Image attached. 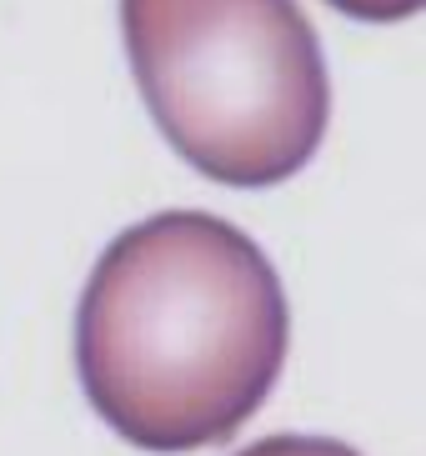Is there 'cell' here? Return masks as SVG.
I'll return each instance as SVG.
<instances>
[{
	"instance_id": "cell-1",
	"label": "cell",
	"mask_w": 426,
	"mask_h": 456,
	"mask_svg": "<svg viewBox=\"0 0 426 456\" xmlns=\"http://www.w3.org/2000/svg\"><path fill=\"white\" fill-rule=\"evenodd\" d=\"M291 346L276 266L211 211H160L101 251L76 311L86 402L141 452L231 442Z\"/></svg>"
},
{
	"instance_id": "cell-2",
	"label": "cell",
	"mask_w": 426,
	"mask_h": 456,
	"mask_svg": "<svg viewBox=\"0 0 426 456\" xmlns=\"http://www.w3.org/2000/svg\"><path fill=\"white\" fill-rule=\"evenodd\" d=\"M151 121L201 175L291 181L332 121L321 41L296 0H120Z\"/></svg>"
},
{
	"instance_id": "cell-3",
	"label": "cell",
	"mask_w": 426,
	"mask_h": 456,
	"mask_svg": "<svg viewBox=\"0 0 426 456\" xmlns=\"http://www.w3.org/2000/svg\"><path fill=\"white\" fill-rule=\"evenodd\" d=\"M236 456H361V452H351L347 442H332V436H266V442H256V446H246V452H236Z\"/></svg>"
},
{
	"instance_id": "cell-4",
	"label": "cell",
	"mask_w": 426,
	"mask_h": 456,
	"mask_svg": "<svg viewBox=\"0 0 426 456\" xmlns=\"http://www.w3.org/2000/svg\"><path fill=\"white\" fill-rule=\"evenodd\" d=\"M336 11L356 15V20H372V26H391V20H406L426 5V0H326Z\"/></svg>"
}]
</instances>
